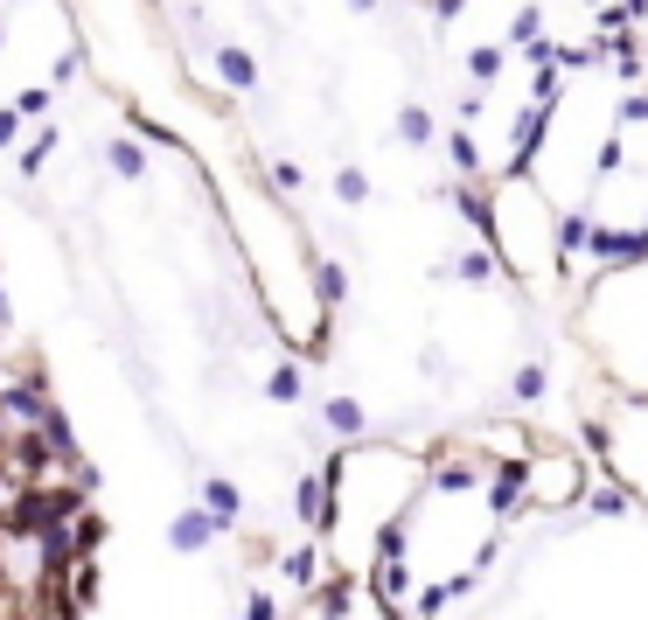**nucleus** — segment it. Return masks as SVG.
<instances>
[{
	"instance_id": "1a4fd4ad",
	"label": "nucleus",
	"mask_w": 648,
	"mask_h": 620,
	"mask_svg": "<svg viewBox=\"0 0 648 620\" xmlns=\"http://www.w3.org/2000/svg\"><path fill=\"white\" fill-rule=\"evenodd\" d=\"M216 77L231 84V92H252V84H258V56L237 50V42H216Z\"/></svg>"
},
{
	"instance_id": "f03ea898",
	"label": "nucleus",
	"mask_w": 648,
	"mask_h": 620,
	"mask_svg": "<svg viewBox=\"0 0 648 620\" xmlns=\"http://www.w3.org/2000/svg\"><path fill=\"white\" fill-rule=\"evenodd\" d=\"M433 474L426 447H405V439H355L321 468V523L315 544L328 558V579H376L384 550L405 523V509L418 502Z\"/></svg>"
},
{
	"instance_id": "0eeeda50",
	"label": "nucleus",
	"mask_w": 648,
	"mask_h": 620,
	"mask_svg": "<svg viewBox=\"0 0 648 620\" xmlns=\"http://www.w3.org/2000/svg\"><path fill=\"white\" fill-rule=\"evenodd\" d=\"M294 620H391V607L376 600V586H363V579H328V586L307 592V607Z\"/></svg>"
},
{
	"instance_id": "423d86ee",
	"label": "nucleus",
	"mask_w": 648,
	"mask_h": 620,
	"mask_svg": "<svg viewBox=\"0 0 648 620\" xmlns=\"http://www.w3.org/2000/svg\"><path fill=\"white\" fill-rule=\"evenodd\" d=\"M593 489V460L572 453V447H538L517 468V502H530L538 516H565V509H578Z\"/></svg>"
},
{
	"instance_id": "9b49d317",
	"label": "nucleus",
	"mask_w": 648,
	"mask_h": 620,
	"mask_svg": "<svg viewBox=\"0 0 648 620\" xmlns=\"http://www.w3.org/2000/svg\"><path fill=\"white\" fill-rule=\"evenodd\" d=\"M334 195H342L349 210H355V203H370V174H363V168H342V174H334Z\"/></svg>"
},
{
	"instance_id": "9d476101",
	"label": "nucleus",
	"mask_w": 648,
	"mask_h": 620,
	"mask_svg": "<svg viewBox=\"0 0 648 620\" xmlns=\"http://www.w3.org/2000/svg\"><path fill=\"white\" fill-rule=\"evenodd\" d=\"M105 161H111V174H126V182H147V147L126 140V132H111V140H105Z\"/></svg>"
},
{
	"instance_id": "20e7f679",
	"label": "nucleus",
	"mask_w": 648,
	"mask_h": 620,
	"mask_svg": "<svg viewBox=\"0 0 648 620\" xmlns=\"http://www.w3.org/2000/svg\"><path fill=\"white\" fill-rule=\"evenodd\" d=\"M572 342L614 397H648V252L614 258L572 307Z\"/></svg>"
},
{
	"instance_id": "f257e3e1",
	"label": "nucleus",
	"mask_w": 648,
	"mask_h": 620,
	"mask_svg": "<svg viewBox=\"0 0 648 620\" xmlns=\"http://www.w3.org/2000/svg\"><path fill=\"white\" fill-rule=\"evenodd\" d=\"M509 509H517V474L488 468L475 453H433L426 489L405 509L370 579L391 620H439V607L475 592V579L509 537Z\"/></svg>"
},
{
	"instance_id": "6e6552de",
	"label": "nucleus",
	"mask_w": 648,
	"mask_h": 620,
	"mask_svg": "<svg viewBox=\"0 0 648 620\" xmlns=\"http://www.w3.org/2000/svg\"><path fill=\"white\" fill-rule=\"evenodd\" d=\"M216 530H223V523L210 516V509H182V516L168 523V544H174V550H203Z\"/></svg>"
},
{
	"instance_id": "7ed1b4c3",
	"label": "nucleus",
	"mask_w": 648,
	"mask_h": 620,
	"mask_svg": "<svg viewBox=\"0 0 648 620\" xmlns=\"http://www.w3.org/2000/svg\"><path fill=\"white\" fill-rule=\"evenodd\" d=\"M467 216L481 224L488 258L502 279L530 300H557L572 279V216L530 182V174H496L481 195H467Z\"/></svg>"
},
{
	"instance_id": "39448f33",
	"label": "nucleus",
	"mask_w": 648,
	"mask_h": 620,
	"mask_svg": "<svg viewBox=\"0 0 648 620\" xmlns=\"http://www.w3.org/2000/svg\"><path fill=\"white\" fill-rule=\"evenodd\" d=\"M586 453L620 495L648 509V397H614L586 418Z\"/></svg>"
},
{
	"instance_id": "f8f14e48",
	"label": "nucleus",
	"mask_w": 648,
	"mask_h": 620,
	"mask_svg": "<svg viewBox=\"0 0 648 620\" xmlns=\"http://www.w3.org/2000/svg\"><path fill=\"white\" fill-rule=\"evenodd\" d=\"M21 140V113H14V105H0V153H8Z\"/></svg>"
}]
</instances>
